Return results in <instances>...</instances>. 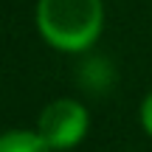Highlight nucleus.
Segmentation results:
<instances>
[{
	"instance_id": "obj_1",
	"label": "nucleus",
	"mask_w": 152,
	"mask_h": 152,
	"mask_svg": "<svg viewBox=\"0 0 152 152\" xmlns=\"http://www.w3.org/2000/svg\"><path fill=\"white\" fill-rule=\"evenodd\" d=\"M37 31L54 51L82 54L104 28L102 0H37Z\"/></svg>"
},
{
	"instance_id": "obj_2",
	"label": "nucleus",
	"mask_w": 152,
	"mask_h": 152,
	"mask_svg": "<svg viewBox=\"0 0 152 152\" xmlns=\"http://www.w3.org/2000/svg\"><path fill=\"white\" fill-rule=\"evenodd\" d=\"M87 130H90V113L76 99H54L51 104H45L34 127V132L54 152L79 147Z\"/></svg>"
},
{
	"instance_id": "obj_3",
	"label": "nucleus",
	"mask_w": 152,
	"mask_h": 152,
	"mask_svg": "<svg viewBox=\"0 0 152 152\" xmlns=\"http://www.w3.org/2000/svg\"><path fill=\"white\" fill-rule=\"evenodd\" d=\"M0 152H54L34 130H6L0 132Z\"/></svg>"
},
{
	"instance_id": "obj_4",
	"label": "nucleus",
	"mask_w": 152,
	"mask_h": 152,
	"mask_svg": "<svg viewBox=\"0 0 152 152\" xmlns=\"http://www.w3.org/2000/svg\"><path fill=\"white\" fill-rule=\"evenodd\" d=\"M141 127L147 130V135L152 138V90L147 93V99L141 102Z\"/></svg>"
}]
</instances>
